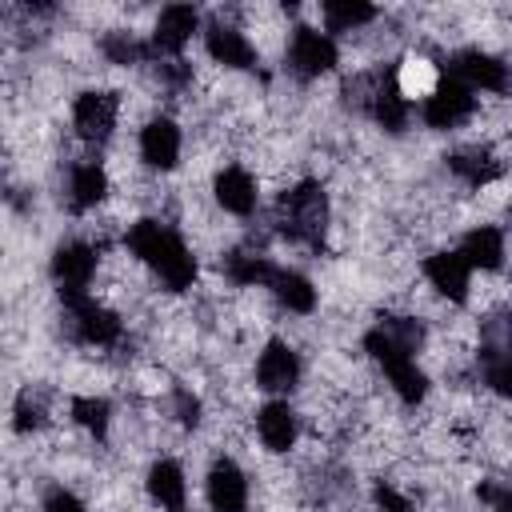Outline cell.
Segmentation results:
<instances>
[{"instance_id": "6", "label": "cell", "mask_w": 512, "mask_h": 512, "mask_svg": "<svg viewBox=\"0 0 512 512\" xmlns=\"http://www.w3.org/2000/svg\"><path fill=\"white\" fill-rule=\"evenodd\" d=\"M184 148H188V136H184V124L168 112H160L156 120H148L140 132H136V152H140V164L156 176H172L184 160Z\"/></svg>"}, {"instance_id": "8", "label": "cell", "mask_w": 512, "mask_h": 512, "mask_svg": "<svg viewBox=\"0 0 512 512\" xmlns=\"http://www.w3.org/2000/svg\"><path fill=\"white\" fill-rule=\"evenodd\" d=\"M416 112H420V120H424L428 132H460V128H468L476 120L480 96L472 88H464L456 76H444V84Z\"/></svg>"}, {"instance_id": "11", "label": "cell", "mask_w": 512, "mask_h": 512, "mask_svg": "<svg viewBox=\"0 0 512 512\" xmlns=\"http://www.w3.org/2000/svg\"><path fill=\"white\" fill-rule=\"evenodd\" d=\"M460 256L472 272H504L508 268V232L500 224H468L460 232Z\"/></svg>"}, {"instance_id": "10", "label": "cell", "mask_w": 512, "mask_h": 512, "mask_svg": "<svg viewBox=\"0 0 512 512\" xmlns=\"http://www.w3.org/2000/svg\"><path fill=\"white\" fill-rule=\"evenodd\" d=\"M420 276L424 284L452 308H464L468 304V292H472V264L460 256V248H436L420 260Z\"/></svg>"}, {"instance_id": "2", "label": "cell", "mask_w": 512, "mask_h": 512, "mask_svg": "<svg viewBox=\"0 0 512 512\" xmlns=\"http://www.w3.org/2000/svg\"><path fill=\"white\" fill-rule=\"evenodd\" d=\"M304 376H308L304 352H300L292 340H284L280 332H272V336L260 344L256 364H252L256 388H260L264 396H272V400H292V396L300 392Z\"/></svg>"}, {"instance_id": "7", "label": "cell", "mask_w": 512, "mask_h": 512, "mask_svg": "<svg viewBox=\"0 0 512 512\" xmlns=\"http://www.w3.org/2000/svg\"><path fill=\"white\" fill-rule=\"evenodd\" d=\"M212 188V204L224 212V216H236V220H252L260 208H264V188H260V176L248 168V164H224L212 172L208 180Z\"/></svg>"}, {"instance_id": "3", "label": "cell", "mask_w": 512, "mask_h": 512, "mask_svg": "<svg viewBox=\"0 0 512 512\" xmlns=\"http://www.w3.org/2000/svg\"><path fill=\"white\" fill-rule=\"evenodd\" d=\"M48 276H52L60 296H88L96 276H100V248L84 236L60 240L52 248V260H48Z\"/></svg>"}, {"instance_id": "13", "label": "cell", "mask_w": 512, "mask_h": 512, "mask_svg": "<svg viewBox=\"0 0 512 512\" xmlns=\"http://www.w3.org/2000/svg\"><path fill=\"white\" fill-rule=\"evenodd\" d=\"M40 512H92V504L84 500V492H76L72 484H52L40 496Z\"/></svg>"}, {"instance_id": "12", "label": "cell", "mask_w": 512, "mask_h": 512, "mask_svg": "<svg viewBox=\"0 0 512 512\" xmlns=\"http://www.w3.org/2000/svg\"><path fill=\"white\" fill-rule=\"evenodd\" d=\"M268 292H272V300L280 304L284 316H312L316 304H320L316 280L304 268H292V264H276V272L268 280Z\"/></svg>"}, {"instance_id": "9", "label": "cell", "mask_w": 512, "mask_h": 512, "mask_svg": "<svg viewBox=\"0 0 512 512\" xmlns=\"http://www.w3.org/2000/svg\"><path fill=\"white\" fill-rule=\"evenodd\" d=\"M204 36V16L192 8V4H168V8H156V20L148 28V44L160 60H180L188 56L192 40Z\"/></svg>"}, {"instance_id": "5", "label": "cell", "mask_w": 512, "mask_h": 512, "mask_svg": "<svg viewBox=\"0 0 512 512\" xmlns=\"http://www.w3.org/2000/svg\"><path fill=\"white\" fill-rule=\"evenodd\" d=\"M252 432L264 448V456H292L296 444L304 440V420H300V408L292 400H272L264 396V404H256L252 412Z\"/></svg>"}, {"instance_id": "4", "label": "cell", "mask_w": 512, "mask_h": 512, "mask_svg": "<svg viewBox=\"0 0 512 512\" xmlns=\"http://www.w3.org/2000/svg\"><path fill=\"white\" fill-rule=\"evenodd\" d=\"M200 496H204V508L208 512H248L252 508V472L236 456L220 452L204 468Z\"/></svg>"}, {"instance_id": "1", "label": "cell", "mask_w": 512, "mask_h": 512, "mask_svg": "<svg viewBox=\"0 0 512 512\" xmlns=\"http://www.w3.org/2000/svg\"><path fill=\"white\" fill-rule=\"evenodd\" d=\"M340 72V44L320 24H296L284 48V76L300 88L332 80Z\"/></svg>"}]
</instances>
